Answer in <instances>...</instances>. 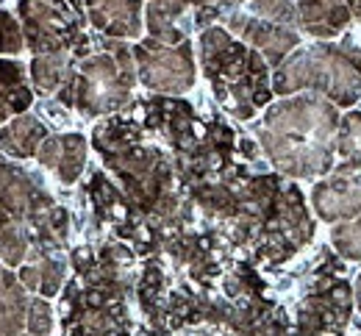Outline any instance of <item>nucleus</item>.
Returning a JSON list of instances; mask_svg holds the SVG:
<instances>
[{"mask_svg": "<svg viewBox=\"0 0 361 336\" xmlns=\"http://www.w3.org/2000/svg\"><path fill=\"white\" fill-rule=\"evenodd\" d=\"M180 3H189V6H195V8H233L239 0H180Z\"/></svg>", "mask_w": 361, "mask_h": 336, "instance_id": "obj_17", "label": "nucleus"}, {"mask_svg": "<svg viewBox=\"0 0 361 336\" xmlns=\"http://www.w3.org/2000/svg\"><path fill=\"white\" fill-rule=\"evenodd\" d=\"M314 209L317 214L328 223H339V220H353L361 211V175L348 173L336 175L331 181H322L314 187Z\"/></svg>", "mask_w": 361, "mask_h": 336, "instance_id": "obj_6", "label": "nucleus"}, {"mask_svg": "<svg viewBox=\"0 0 361 336\" xmlns=\"http://www.w3.org/2000/svg\"><path fill=\"white\" fill-rule=\"evenodd\" d=\"M272 89L278 95L317 89L334 97L339 106H350L361 97V50L345 42L342 48L314 45L295 53L283 67H278Z\"/></svg>", "mask_w": 361, "mask_h": 336, "instance_id": "obj_2", "label": "nucleus"}, {"mask_svg": "<svg viewBox=\"0 0 361 336\" xmlns=\"http://www.w3.org/2000/svg\"><path fill=\"white\" fill-rule=\"evenodd\" d=\"M67 58L64 53H50V56H37L31 64V78L42 92H56L67 81Z\"/></svg>", "mask_w": 361, "mask_h": 336, "instance_id": "obj_11", "label": "nucleus"}, {"mask_svg": "<svg viewBox=\"0 0 361 336\" xmlns=\"http://www.w3.org/2000/svg\"><path fill=\"white\" fill-rule=\"evenodd\" d=\"M84 158H87V142L78 134L45 139L42 150H39V161L45 167H50V170H56V175L61 178V184H73L81 175Z\"/></svg>", "mask_w": 361, "mask_h": 336, "instance_id": "obj_8", "label": "nucleus"}, {"mask_svg": "<svg viewBox=\"0 0 361 336\" xmlns=\"http://www.w3.org/2000/svg\"><path fill=\"white\" fill-rule=\"evenodd\" d=\"M339 153L345 164H339V173H356L361 170V111H353L342 120L339 134Z\"/></svg>", "mask_w": 361, "mask_h": 336, "instance_id": "obj_12", "label": "nucleus"}, {"mask_svg": "<svg viewBox=\"0 0 361 336\" xmlns=\"http://www.w3.org/2000/svg\"><path fill=\"white\" fill-rule=\"evenodd\" d=\"M45 125L31 117V114H20L14 123H8L3 131H0V144L6 153L17 156V158H28L39 150V144H45Z\"/></svg>", "mask_w": 361, "mask_h": 336, "instance_id": "obj_10", "label": "nucleus"}, {"mask_svg": "<svg viewBox=\"0 0 361 336\" xmlns=\"http://www.w3.org/2000/svg\"><path fill=\"white\" fill-rule=\"evenodd\" d=\"M336 108L319 97L283 100L267 111L262 144L272 164L289 178H314L334 167Z\"/></svg>", "mask_w": 361, "mask_h": 336, "instance_id": "obj_1", "label": "nucleus"}, {"mask_svg": "<svg viewBox=\"0 0 361 336\" xmlns=\"http://www.w3.org/2000/svg\"><path fill=\"white\" fill-rule=\"evenodd\" d=\"M350 20L361 23V0H298V23L312 37H339Z\"/></svg>", "mask_w": 361, "mask_h": 336, "instance_id": "obj_4", "label": "nucleus"}, {"mask_svg": "<svg viewBox=\"0 0 361 336\" xmlns=\"http://www.w3.org/2000/svg\"><path fill=\"white\" fill-rule=\"evenodd\" d=\"M39 275H42L39 292H42L45 297H53V294L59 292V287H61V281H64V264H61L59 259L47 256L45 261L39 264Z\"/></svg>", "mask_w": 361, "mask_h": 336, "instance_id": "obj_15", "label": "nucleus"}, {"mask_svg": "<svg viewBox=\"0 0 361 336\" xmlns=\"http://www.w3.org/2000/svg\"><path fill=\"white\" fill-rule=\"evenodd\" d=\"M23 50V31L8 11H0V53H20Z\"/></svg>", "mask_w": 361, "mask_h": 336, "instance_id": "obj_14", "label": "nucleus"}, {"mask_svg": "<svg viewBox=\"0 0 361 336\" xmlns=\"http://www.w3.org/2000/svg\"><path fill=\"white\" fill-rule=\"evenodd\" d=\"M145 14H147L150 39H156L161 45H183L186 42V31L178 28L183 14H186V3H180V0H150Z\"/></svg>", "mask_w": 361, "mask_h": 336, "instance_id": "obj_9", "label": "nucleus"}, {"mask_svg": "<svg viewBox=\"0 0 361 336\" xmlns=\"http://www.w3.org/2000/svg\"><path fill=\"white\" fill-rule=\"evenodd\" d=\"M92 25L109 37L134 39L142 34V0H87Z\"/></svg>", "mask_w": 361, "mask_h": 336, "instance_id": "obj_7", "label": "nucleus"}, {"mask_svg": "<svg viewBox=\"0 0 361 336\" xmlns=\"http://www.w3.org/2000/svg\"><path fill=\"white\" fill-rule=\"evenodd\" d=\"M359 300H361V278H359Z\"/></svg>", "mask_w": 361, "mask_h": 336, "instance_id": "obj_18", "label": "nucleus"}, {"mask_svg": "<svg viewBox=\"0 0 361 336\" xmlns=\"http://www.w3.org/2000/svg\"><path fill=\"white\" fill-rule=\"evenodd\" d=\"M139 61V78L153 92H170L178 95L195 84V64H192V48L183 42L178 48L161 45L156 39H147L134 48Z\"/></svg>", "mask_w": 361, "mask_h": 336, "instance_id": "obj_3", "label": "nucleus"}, {"mask_svg": "<svg viewBox=\"0 0 361 336\" xmlns=\"http://www.w3.org/2000/svg\"><path fill=\"white\" fill-rule=\"evenodd\" d=\"M28 253V237L20 225H8L0 231V259L8 264V267H17Z\"/></svg>", "mask_w": 361, "mask_h": 336, "instance_id": "obj_13", "label": "nucleus"}, {"mask_svg": "<svg viewBox=\"0 0 361 336\" xmlns=\"http://www.w3.org/2000/svg\"><path fill=\"white\" fill-rule=\"evenodd\" d=\"M50 328H53L50 306L45 300H31V309H28V331H31V336H47Z\"/></svg>", "mask_w": 361, "mask_h": 336, "instance_id": "obj_16", "label": "nucleus"}, {"mask_svg": "<svg viewBox=\"0 0 361 336\" xmlns=\"http://www.w3.org/2000/svg\"><path fill=\"white\" fill-rule=\"evenodd\" d=\"M228 28L236 31L242 39H247L256 50H262L270 64H281V58L292 48H298V42H300V37L292 28H286L281 23H270V20L245 17V14H231Z\"/></svg>", "mask_w": 361, "mask_h": 336, "instance_id": "obj_5", "label": "nucleus"}]
</instances>
